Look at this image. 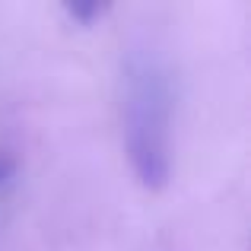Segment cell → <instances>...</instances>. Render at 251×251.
<instances>
[{
  "label": "cell",
  "instance_id": "cell-1",
  "mask_svg": "<svg viewBox=\"0 0 251 251\" xmlns=\"http://www.w3.org/2000/svg\"><path fill=\"white\" fill-rule=\"evenodd\" d=\"M124 147L143 188H166L172 175V80L153 51H134L124 67Z\"/></svg>",
  "mask_w": 251,
  "mask_h": 251
},
{
  "label": "cell",
  "instance_id": "cell-3",
  "mask_svg": "<svg viewBox=\"0 0 251 251\" xmlns=\"http://www.w3.org/2000/svg\"><path fill=\"white\" fill-rule=\"evenodd\" d=\"M13 169H16V162H13L10 156H0V184H3L6 178L13 175Z\"/></svg>",
  "mask_w": 251,
  "mask_h": 251
},
{
  "label": "cell",
  "instance_id": "cell-2",
  "mask_svg": "<svg viewBox=\"0 0 251 251\" xmlns=\"http://www.w3.org/2000/svg\"><path fill=\"white\" fill-rule=\"evenodd\" d=\"M64 10H67L70 19H76V23L89 25L92 19H99L102 13H108V3H96V0H92V3H67Z\"/></svg>",
  "mask_w": 251,
  "mask_h": 251
}]
</instances>
